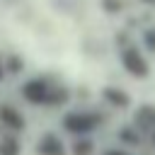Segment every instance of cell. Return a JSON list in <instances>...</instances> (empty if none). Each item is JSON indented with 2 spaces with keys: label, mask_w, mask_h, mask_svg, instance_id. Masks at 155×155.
Here are the masks:
<instances>
[{
  "label": "cell",
  "mask_w": 155,
  "mask_h": 155,
  "mask_svg": "<svg viewBox=\"0 0 155 155\" xmlns=\"http://www.w3.org/2000/svg\"><path fill=\"white\" fill-rule=\"evenodd\" d=\"M0 155H19V143L15 138H5L0 143Z\"/></svg>",
  "instance_id": "cell-9"
},
{
  "label": "cell",
  "mask_w": 155,
  "mask_h": 155,
  "mask_svg": "<svg viewBox=\"0 0 155 155\" xmlns=\"http://www.w3.org/2000/svg\"><path fill=\"white\" fill-rule=\"evenodd\" d=\"M136 124L143 131H155V109L153 107H140L136 114Z\"/></svg>",
  "instance_id": "cell-6"
},
{
  "label": "cell",
  "mask_w": 155,
  "mask_h": 155,
  "mask_svg": "<svg viewBox=\"0 0 155 155\" xmlns=\"http://www.w3.org/2000/svg\"><path fill=\"white\" fill-rule=\"evenodd\" d=\"M99 121H102V116H97V114H90V111H70V114H65L63 126H65L68 133L82 136V133H90L92 128H97Z\"/></svg>",
  "instance_id": "cell-1"
},
{
  "label": "cell",
  "mask_w": 155,
  "mask_h": 155,
  "mask_svg": "<svg viewBox=\"0 0 155 155\" xmlns=\"http://www.w3.org/2000/svg\"><path fill=\"white\" fill-rule=\"evenodd\" d=\"M145 46H148L150 51H155V31H153V29L145 31Z\"/></svg>",
  "instance_id": "cell-10"
},
{
  "label": "cell",
  "mask_w": 155,
  "mask_h": 155,
  "mask_svg": "<svg viewBox=\"0 0 155 155\" xmlns=\"http://www.w3.org/2000/svg\"><path fill=\"white\" fill-rule=\"evenodd\" d=\"M0 121H2L7 128H12V131H22V128H24V119H22V114L15 111V109L7 107V104L0 107Z\"/></svg>",
  "instance_id": "cell-5"
},
{
  "label": "cell",
  "mask_w": 155,
  "mask_h": 155,
  "mask_svg": "<svg viewBox=\"0 0 155 155\" xmlns=\"http://www.w3.org/2000/svg\"><path fill=\"white\" fill-rule=\"evenodd\" d=\"M145 2H150V5H155V0H145Z\"/></svg>",
  "instance_id": "cell-13"
},
{
  "label": "cell",
  "mask_w": 155,
  "mask_h": 155,
  "mask_svg": "<svg viewBox=\"0 0 155 155\" xmlns=\"http://www.w3.org/2000/svg\"><path fill=\"white\" fill-rule=\"evenodd\" d=\"M104 99H107L109 104H114V107H128V102H131L126 92L114 90V87H107V90H104Z\"/></svg>",
  "instance_id": "cell-7"
},
{
  "label": "cell",
  "mask_w": 155,
  "mask_h": 155,
  "mask_svg": "<svg viewBox=\"0 0 155 155\" xmlns=\"http://www.w3.org/2000/svg\"><path fill=\"white\" fill-rule=\"evenodd\" d=\"M102 5H104V10H109V12H119V10H121V5L114 2V0H104Z\"/></svg>",
  "instance_id": "cell-11"
},
{
  "label": "cell",
  "mask_w": 155,
  "mask_h": 155,
  "mask_svg": "<svg viewBox=\"0 0 155 155\" xmlns=\"http://www.w3.org/2000/svg\"><path fill=\"white\" fill-rule=\"evenodd\" d=\"M0 78H2V68H0Z\"/></svg>",
  "instance_id": "cell-14"
},
{
  "label": "cell",
  "mask_w": 155,
  "mask_h": 155,
  "mask_svg": "<svg viewBox=\"0 0 155 155\" xmlns=\"http://www.w3.org/2000/svg\"><path fill=\"white\" fill-rule=\"evenodd\" d=\"M104 155H126L124 150H109V153H104Z\"/></svg>",
  "instance_id": "cell-12"
},
{
  "label": "cell",
  "mask_w": 155,
  "mask_h": 155,
  "mask_svg": "<svg viewBox=\"0 0 155 155\" xmlns=\"http://www.w3.org/2000/svg\"><path fill=\"white\" fill-rule=\"evenodd\" d=\"M36 155H65V148H63V143L58 140V136L48 133V136H44V138L39 140Z\"/></svg>",
  "instance_id": "cell-4"
},
{
  "label": "cell",
  "mask_w": 155,
  "mask_h": 155,
  "mask_svg": "<svg viewBox=\"0 0 155 155\" xmlns=\"http://www.w3.org/2000/svg\"><path fill=\"white\" fill-rule=\"evenodd\" d=\"M121 65H124L126 73L133 75V78H145V75L150 73L148 61H145L143 53H140L138 48H133V46H128V48L121 51Z\"/></svg>",
  "instance_id": "cell-2"
},
{
  "label": "cell",
  "mask_w": 155,
  "mask_h": 155,
  "mask_svg": "<svg viewBox=\"0 0 155 155\" xmlns=\"http://www.w3.org/2000/svg\"><path fill=\"white\" fill-rule=\"evenodd\" d=\"M22 97L31 104H48L51 99V87L44 78H34V80H27L24 87H22Z\"/></svg>",
  "instance_id": "cell-3"
},
{
  "label": "cell",
  "mask_w": 155,
  "mask_h": 155,
  "mask_svg": "<svg viewBox=\"0 0 155 155\" xmlns=\"http://www.w3.org/2000/svg\"><path fill=\"white\" fill-rule=\"evenodd\" d=\"M70 153H73V155H90V153H92V140H87V138H80V140H75Z\"/></svg>",
  "instance_id": "cell-8"
}]
</instances>
